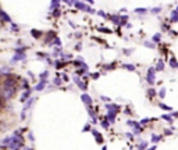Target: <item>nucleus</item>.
<instances>
[{"label": "nucleus", "instance_id": "58836bf2", "mask_svg": "<svg viewBox=\"0 0 178 150\" xmlns=\"http://www.w3.org/2000/svg\"><path fill=\"white\" fill-rule=\"evenodd\" d=\"M13 31H18V27H17V25H13Z\"/></svg>", "mask_w": 178, "mask_h": 150}, {"label": "nucleus", "instance_id": "7c9ffc66", "mask_svg": "<svg viewBox=\"0 0 178 150\" xmlns=\"http://www.w3.org/2000/svg\"><path fill=\"white\" fill-rule=\"evenodd\" d=\"M102 127L107 129V128H109V122H107V121H102Z\"/></svg>", "mask_w": 178, "mask_h": 150}, {"label": "nucleus", "instance_id": "4be33fe9", "mask_svg": "<svg viewBox=\"0 0 178 150\" xmlns=\"http://www.w3.org/2000/svg\"><path fill=\"white\" fill-rule=\"evenodd\" d=\"M127 18H128L127 15L121 17V20H120V25H125V22H127Z\"/></svg>", "mask_w": 178, "mask_h": 150}, {"label": "nucleus", "instance_id": "6ab92c4d", "mask_svg": "<svg viewBox=\"0 0 178 150\" xmlns=\"http://www.w3.org/2000/svg\"><path fill=\"white\" fill-rule=\"evenodd\" d=\"M32 103H33V99H31L29 101H27V104H25V107H24V111H25V110H28V108L31 107V104H32Z\"/></svg>", "mask_w": 178, "mask_h": 150}, {"label": "nucleus", "instance_id": "aec40b11", "mask_svg": "<svg viewBox=\"0 0 178 150\" xmlns=\"http://www.w3.org/2000/svg\"><path fill=\"white\" fill-rule=\"evenodd\" d=\"M170 65H171L172 68L178 67V64H177V61H175V58H171V60H170Z\"/></svg>", "mask_w": 178, "mask_h": 150}, {"label": "nucleus", "instance_id": "a18cd8bd", "mask_svg": "<svg viewBox=\"0 0 178 150\" xmlns=\"http://www.w3.org/2000/svg\"><path fill=\"white\" fill-rule=\"evenodd\" d=\"M27 150H31V149H27Z\"/></svg>", "mask_w": 178, "mask_h": 150}, {"label": "nucleus", "instance_id": "e433bc0d", "mask_svg": "<svg viewBox=\"0 0 178 150\" xmlns=\"http://www.w3.org/2000/svg\"><path fill=\"white\" fill-rule=\"evenodd\" d=\"M161 10V8H160V7H159V8H153V10H152V11H153V13H159V11H160Z\"/></svg>", "mask_w": 178, "mask_h": 150}, {"label": "nucleus", "instance_id": "2f4dec72", "mask_svg": "<svg viewBox=\"0 0 178 150\" xmlns=\"http://www.w3.org/2000/svg\"><path fill=\"white\" fill-rule=\"evenodd\" d=\"M99 31H102V32H106V33H110V32H111L110 29H107V28H100Z\"/></svg>", "mask_w": 178, "mask_h": 150}, {"label": "nucleus", "instance_id": "423d86ee", "mask_svg": "<svg viewBox=\"0 0 178 150\" xmlns=\"http://www.w3.org/2000/svg\"><path fill=\"white\" fill-rule=\"evenodd\" d=\"M74 81H75V83H77V85L82 89V90H86V85H85V82L79 81V78H78V77H74Z\"/></svg>", "mask_w": 178, "mask_h": 150}, {"label": "nucleus", "instance_id": "4c0bfd02", "mask_svg": "<svg viewBox=\"0 0 178 150\" xmlns=\"http://www.w3.org/2000/svg\"><path fill=\"white\" fill-rule=\"evenodd\" d=\"M22 86H24V88H28V82H27V81H24V85H22Z\"/></svg>", "mask_w": 178, "mask_h": 150}, {"label": "nucleus", "instance_id": "c03bdc74", "mask_svg": "<svg viewBox=\"0 0 178 150\" xmlns=\"http://www.w3.org/2000/svg\"><path fill=\"white\" fill-rule=\"evenodd\" d=\"M102 150H107V149H106V147H103V149H102Z\"/></svg>", "mask_w": 178, "mask_h": 150}, {"label": "nucleus", "instance_id": "393cba45", "mask_svg": "<svg viewBox=\"0 0 178 150\" xmlns=\"http://www.w3.org/2000/svg\"><path fill=\"white\" fill-rule=\"evenodd\" d=\"M159 94H160V97H164V96H166V89L161 88V89H160V92H159Z\"/></svg>", "mask_w": 178, "mask_h": 150}, {"label": "nucleus", "instance_id": "cd10ccee", "mask_svg": "<svg viewBox=\"0 0 178 150\" xmlns=\"http://www.w3.org/2000/svg\"><path fill=\"white\" fill-rule=\"evenodd\" d=\"M124 67H125L127 70H129V71H135V67H134V65H129V64H125Z\"/></svg>", "mask_w": 178, "mask_h": 150}, {"label": "nucleus", "instance_id": "c9c22d12", "mask_svg": "<svg viewBox=\"0 0 178 150\" xmlns=\"http://www.w3.org/2000/svg\"><path fill=\"white\" fill-rule=\"evenodd\" d=\"M54 83H56V85H60V83H61V81L59 79V78H57V79H54Z\"/></svg>", "mask_w": 178, "mask_h": 150}, {"label": "nucleus", "instance_id": "72a5a7b5", "mask_svg": "<svg viewBox=\"0 0 178 150\" xmlns=\"http://www.w3.org/2000/svg\"><path fill=\"white\" fill-rule=\"evenodd\" d=\"M54 44H57V46H60V44H61L60 39H57V38H56V39H54Z\"/></svg>", "mask_w": 178, "mask_h": 150}, {"label": "nucleus", "instance_id": "f8f14e48", "mask_svg": "<svg viewBox=\"0 0 178 150\" xmlns=\"http://www.w3.org/2000/svg\"><path fill=\"white\" fill-rule=\"evenodd\" d=\"M107 120L113 124V122L116 121V114H114V113H109V114H107Z\"/></svg>", "mask_w": 178, "mask_h": 150}, {"label": "nucleus", "instance_id": "1a4fd4ad", "mask_svg": "<svg viewBox=\"0 0 178 150\" xmlns=\"http://www.w3.org/2000/svg\"><path fill=\"white\" fill-rule=\"evenodd\" d=\"M171 21L172 22H178V11L177 10H174L171 13Z\"/></svg>", "mask_w": 178, "mask_h": 150}, {"label": "nucleus", "instance_id": "c756f323", "mask_svg": "<svg viewBox=\"0 0 178 150\" xmlns=\"http://www.w3.org/2000/svg\"><path fill=\"white\" fill-rule=\"evenodd\" d=\"M40 78H42V81H43V79H46V78H47V71H44L43 74H40Z\"/></svg>", "mask_w": 178, "mask_h": 150}, {"label": "nucleus", "instance_id": "412c9836", "mask_svg": "<svg viewBox=\"0 0 178 150\" xmlns=\"http://www.w3.org/2000/svg\"><path fill=\"white\" fill-rule=\"evenodd\" d=\"M159 140H160V136H159V135H153V136H152V142H153V143L159 142Z\"/></svg>", "mask_w": 178, "mask_h": 150}, {"label": "nucleus", "instance_id": "c85d7f7f", "mask_svg": "<svg viewBox=\"0 0 178 150\" xmlns=\"http://www.w3.org/2000/svg\"><path fill=\"white\" fill-rule=\"evenodd\" d=\"M161 118H163V120H166V121H170V122L172 121V120H171V117H170V115H167V114H164V115L161 117Z\"/></svg>", "mask_w": 178, "mask_h": 150}, {"label": "nucleus", "instance_id": "9b49d317", "mask_svg": "<svg viewBox=\"0 0 178 150\" xmlns=\"http://www.w3.org/2000/svg\"><path fill=\"white\" fill-rule=\"evenodd\" d=\"M163 68H164V63L161 60H159L157 61V65H156V71H161Z\"/></svg>", "mask_w": 178, "mask_h": 150}, {"label": "nucleus", "instance_id": "f704fd0d", "mask_svg": "<svg viewBox=\"0 0 178 150\" xmlns=\"http://www.w3.org/2000/svg\"><path fill=\"white\" fill-rule=\"evenodd\" d=\"M145 46H148V47H153V43H150V42H146Z\"/></svg>", "mask_w": 178, "mask_h": 150}, {"label": "nucleus", "instance_id": "39448f33", "mask_svg": "<svg viewBox=\"0 0 178 150\" xmlns=\"http://www.w3.org/2000/svg\"><path fill=\"white\" fill-rule=\"evenodd\" d=\"M81 99H82V101L85 103V104H88V106H90V104H92V99H90V96H89V94L83 93L82 96H81Z\"/></svg>", "mask_w": 178, "mask_h": 150}, {"label": "nucleus", "instance_id": "79ce46f5", "mask_svg": "<svg viewBox=\"0 0 178 150\" xmlns=\"http://www.w3.org/2000/svg\"><path fill=\"white\" fill-rule=\"evenodd\" d=\"M149 150H156V146H153V147H150Z\"/></svg>", "mask_w": 178, "mask_h": 150}, {"label": "nucleus", "instance_id": "dca6fc26", "mask_svg": "<svg viewBox=\"0 0 178 150\" xmlns=\"http://www.w3.org/2000/svg\"><path fill=\"white\" fill-rule=\"evenodd\" d=\"M29 93H31V92H29V89H28L27 92H24V94H22V97H21L22 101H25V100H27L28 97H29Z\"/></svg>", "mask_w": 178, "mask_h": 150}, {"label": "nucleus", "instance_id": "a19ab883", "mask_svg": "<svg viewBox=\"0 0 178 150\" xmlns=\"http://www.w3.org/2000/svg\"><path fill=\"white\" fill-rule=\"evenodd\" d=\"M89 129H90V127H89V125H86V127H85V129H83V131L86 132V131H89Z\"/></svg>", "mask_w": 178, "mask_h": 150}, {"label": "nucleus", "instance_id": "7ed1b4c3", "mask_svg": "<svg viewBox=\"0 0 178 150\" xmlns=\"http://www.w3.org/2000/svg\"><path fill=\"white\" fill-rule=\"evenodd\" d=\"M155 72H156V68L150 67L149 71H148V82H149L150 85H153V83H155Z\"/></svg>", "mask_w": 178, "mask_h": 150}, {"label": "nucleus", "instance_id": "2eb2a0df", "mask_svg": "<svg viewBox=\"0 0 178 150\" xmlns=\"http://www.w3.org/2000/svg\"><path fill=\"white\" fill-rule=\"evenodd\" d=\"M59 6H60V1H52V10H59Z\"/></svg>", "mask_w": 178, "mask_h": 150}, {"label": "nucleus", "instance_id": "37998d69", "mask_svg": "<svg viewBox=\"0 0 178 150\" xmlns=\"http://www.w3.org/2000/svg\"><path fill=\"white\" fill-rule=\"evenodd\" d=\"M1 104H3V101H1V99H0V107H1Z\"/></svg>", "mask_w": 178, "mask_h": 150}, {"label": "nucleus", "instance_id": "473e14b6", "mask_svg": "<svg viewBox=\"0 0 178 150\" xmlns=\"http://www.w3.org/2000/svg\"><path fill=\"white\" fill-rule=\"evenodd\" d=\"M53 15H54V17H59V15H60V10H54Z\"/></svg>", "mask_w": 178, "mask_h": 150}, {"label": "nucleus", "instance_id": "f257e3e1", "mask_svg": "<svg viewBox=\"0 0 178 150\" xmlns=\"http://www.w3.org/2000/svg\"><path fill=\"white\" fill-rule=\"evenodd\" d=\"M14 93H15V88H3V90H1V96L4 99H11Z\"/></svg>", "mask_w": 178, "mask_h": 150}, {"label": "nucleus", "instance_id": "a211bd4d", "mask_svg": "<svg viewBox=\"0 0 178 150\" xmlns=\"http://www.w3.org/2000/svg\"><path fill=\"white\" fill-rule=\"evenodd\" d=\"M148 94H149V97H153V96H156V90L155 89H149V90H148Z\"/></svg>", "mask_w": 178, "mask_h": 150}, {"label": "nucleus", "instance_id": "9d476101", "mask_svg": "<svg viewBox=\"0 0 178 150\" xmlns=\"http://www.w3.org/2000/svg\"><path fill=\"white\" fill-rule=\"evenodd\" d=\"M74 6H75L77 8H79V10H86L85 4H83V3H81V1H75V3H74Z\"/></svg>", "mask_w": 178, "mask_h": 150}, {"label": "nucleus", "instance_id": "20e7f679", "mask_svg": "<svg viewBox=\"0 0 178 150\" xmlns=\"http://www.w3.org/2000/svg\"><path fill=\"white\" fill-rule=\"evenodd\" d=\"M24 58H25V54H24V53H15V56H14V57L11 58V63L14 64L15 61H18V60H24Z\"/></svg>", "mask_w": 178, "mask_h": 150}, {"label": "nucleus", "instance_id": "5701e85b", "mask_svg": "<svg viewBox=\"0 0 178 150\" xmlns=\"http://www.w3.org/2000/svg\"><path fill=\"white\" fill-rule=\"evenodd\" d=\"M160 107H161V108H163V110H167V111H171V110H172L171 107H168V106H167V104H163V103H161V104H160Z\"/></svg>", "mask_w": 178, "mask_h": 150}, {"label": "nucleus", "instance_id": "f03ea898", "mask_svg": "<svg viewBox=\"0 0 178 150\" xmlns=\"http://www.w3.org/2000/svg\"><path fill=\"white\" fill-rule=\"evenodd\" d=\"M15 85H17V79L10 77L3 82V88H15Z\"/></svg>", "mask_w": 178, "mask_h": 150}, {"label": "nucleus", "instance_id": "b1692460", "mask_svg": "<svg viewBox=\"0 0 178 150\" xmlns=\"http://www.w3.org/2000/svg\"><path fill=\"white\" fill-rule=\"evenodd\" d=\"M153 42H160V33H156L153 36Z\"/></svg>", "mask_w": 178, "mask_h": 150}, {"label": "nucleus", "instance_id": "ea45409f", "mask_svg": "<svg viewBox=\"0 0 178 150\" xmlns=\"http://www.w3.org/2000/svg\"><path fill=\"white\" fill-rule=\"evenodd\" d=\"M99 78V74H93V79H97Z\"/></svg>", "mask_w": 178, "mask_h": 150}, {"label": "nucleus", "instance_id": "a878e982", "mask_svg": "<svg viewBox=\"0 0 178 150\" xmlns=\"http://www.w3.org/2000/svg\"><path fill=\"white\" fill-rule=\"evenodd\" d=\"M146 146H148V143H146V142H142V143H139V149L142 150V149H146Z\"/></svg>", "mask_w": 178, "mask_h": 150}, {"label": "nucleus", "instance_id": "ddd939ff", "mask_svg": "<svg viewBox=\"0 0 178 150\" xmlns=\"http://www.w3.org/2000/svg\"><path fill=\"white\" fill-rule=\"evenodd\" d=\"M44 85H46V81H40V82H39V85H36V86H35V89H36V90H42V89L44 88Z\"/></svg>", "mask_w": 178, "mask_h": 150}, {"label": "nucleus", "instance_id": "4468645a", "mask_svg": "<svg viewBox=\"0 0 178 150\" xmlns=\"http://www.w3.org/2000/svg\"><path fill=\"white\" fill-rule=\"evenodd\" d=\"M31 33H32L33 38H40V36H42V32H39V31H35V29H32V31H31Z\"/></svg>", "mask_w": 178, "mask_h": 150}, {"label": "nucleus", "instance_id": "f3484780", "mask_svg": "<svg viewBox=\"0 0 178 150\" xmlns=\"http://www.w3.org/2000/svg\"><path fill=\"white\" fill-rule=\"evenodd\" d=\"M118 18H120V17H117V15H113V17L110 18V20H111L113 22H114V24H118V25H120V20H118Z\"/></svg>", "mask_w": 178, "mask_h": 150}, {"label": "nucleus", "instance_id": "6e6552de", "mask_svg": "<svg viewBox=\"0 0 178 150\" xmlns=\"http://www.w3.org/2000/svg\"><path fill=\"white\" fill-rule=\"evenodd\" d=\"M0 20H3V21H7V22H10V21H11V18L8 17V14H6V13H4L3 10L0 11Z\"/></svg>", "mask_w": 178, "mask_h": 150}, {"label": "nucleus", "instance_id": "bb28decb", "mask_svg": "<svg viewBox=\"0 0 178 150\" xmlns=\"http://www.w3.org/2000/svg\"><path fill=\"white\" fill-rule=\"evenodd\" d=\"M146 8H136V10H135V13H139V14H143V13H146Z\"/></svg>", "mask_w": 178, "mask_h": 150}, {"label": "nucleus", "instance_id": "0eeeda50", "mask_svg": "<svg viewBox=\"0 0 178 150\" xmlns=\"http://www.w3.org/2000/svg\"><path fill=\"white\" fill-rule=\"evenodd\" d=\"M92 133H93V136L96 138V142H97V143H99V144L103 143V136H102L97 131H92Z\"/></svg>", "mask_w": 178, "mask_h": 150}]
</instances>
